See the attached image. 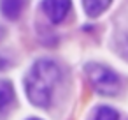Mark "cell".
Masks as SVG:
<instances>
[{
    "label": "cell",
    "mask_w": 128,
    "mask_h": 120,
    "mask_svg": "<svg viewBox=\"0 0 128 120\" xmlns=\"http://www.w3.org/2000/svg\"><path fill=\"white\" fill-rule=\"evenodd\" d=\"M60 78L62 71L53 60H37L25 78V90L28 101L37 108H48Z\"/></svg>",
    "instance_id": "obj_1"
},
{
    "label": "cell",
    "mask_w": 128,
    "mask_h": 120,
    "mask_svg": "<svg viewBox=\"0 0 128 120\" xmlns=\"http://www.w3.org/2000/svg\"><path fill=\"white\" fill-rule=\"evenodd\" d=\"M90 83L93 85V88L102 94V95H114L119 92L121 87V78L116 74V71H112L110 67L104 65V64H88L84 67Z\"/></svg>",
    "instance_id": "obj_2"
},
{
    "label": "cell",
    "mask_w": 128,
    "mask_h": 120,
    "mask_svg": "<svg viewBox=\"0 0 128 120\" xmlns=\"http://www.w3.org/2000/svg\"><path fill=\"white\" fill-rule=\"evenodd\" d=\"M72 0H42V11L53 23H62L68 14Z\"/></svg>",
    "instance_id": "obj_3"
},
{
    "label": "cell",
    "mask_w": 128,
    "mask_h": 120,
    "mask_svg": "<svg viewBox=\"0 0 128 120\" xmlns=\"http://www.w3.org/2000/svg\"><path fill=\"white\" fill-rule=\"evenodd\" d=\"M25 0H0V11L9 20H18L25 9Z\"/></svg>",
    "instance_id": "obj_4"
},
{
    "label": "cell",
    "mask_w": 128,
    "mask_h": 120,
    "mask_svg": "<svg viewBox=\"0 0 128 120\" xmlns=\"http://www.w3.org/2000/svg\"><path fill=\"white\" fill-rule=\"evenodd\" d=\"M110 2L112 0H82V7L88 16L96 18L110 6Z\"/></svg>",
    "instance_id": "obj_5"
},
{
    "label": "cell",
    "mask_w": 128,
    "mask_h": 120,
    "mask_svg": "<svg viewBox=\"0 0 128 120\" xmlns=\"http://www.w3.org/2000/svg\"><path fill=\"white\" fill-rule=\"evenodd\" d=\"M14 99V90L12 85L7 79H0V111L4 108H7Z\"/></svg>",
    "instance_id": "obj_6"
},
{
    "label": "cell",
    "mask_w": 128,
    "mask_h": 120,
    "mask_svg": "<svg viewBox=\"0 0 128 120\" xmlns=\"http://www.w3.org/2000/svg\"><path fill=\"white\" fill-rule=\"evenodd\" d=\"M93 120H119V113L110 106H100L96 108Z\"/></svg>",
    "instance_id": "obj_7"
},
{
    "label": "cell",
    "mask_w": 128,
    "mask_h": 120,
    "mask_svg": "<svg viewBox=\"0 0 128 120\" xmlns=\"http://www.w3.org/2000/svg\"><path fill=\"white\" fill-rule=\"evenodd\" d=\"M4 34H6V32H4V28H2V27H0V39H2V37H4Z\"/></svg>",
    "instance_id": "obj_8"
},
{
    "label": "cell",
    "mask_w": 128,
    "mask_h": 120,
    "mask_svg": "<svg viewBox=\"0 0 128 120\" xmlns=\"http://www.w3.org/2000/svg\"><path fill=\"white\" fill-rule=\"evenodd\" d=\"M30 120H40V118H30Z\"/></svg>",
    "instance_id": "obj_9"
}]
</instances>
